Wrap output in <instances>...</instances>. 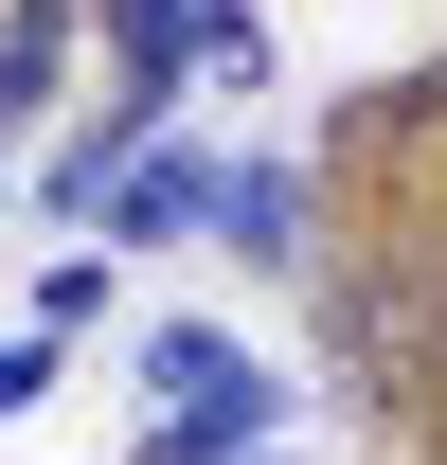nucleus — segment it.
<instances>
[{
  "instance_id": "nucleus-1",
  "label": "nucleus",
  "mask_w": 447,
  "mask_h": 465,
  "mask_svg": "<svg viewBox=\"0 0 447 465\" xmlns=\"http://www.w3.org/2000/svg\"><path fill=\"white\" fill-rule=\"evenodd\" d=\"M144 376H162V394L197 411V430H179L162 465H251V411H269V376H251V358H233L215 322H162V341H144Z\"/></svg>"
},
{
  "instance_id": "nucleus-2",
  "label": "nucleus",
  "mask_w": 447,
  "mask_h": 465,
  "mask_svg": "<svg viewBox=\"0 0 447 465\" xmlns=\"http://www.w3.org/2000/svg\"><path fill=\"white\" fill-rule=\"evenodd\" d=\"M55 54H72V0H0V125L55 108Z\"/></svg>"
},
{
  "instance_id": "nucleus-3",
  "label": "nucleus",
  "mask_w": 447,
  "mask_h": 465,
  "mask_svg": "<svg viewBox=\"0 0 447 465\" xmlns=\"http://www.w3.org/2000/svg\"><path fill=\"white\" fill-rule=\"evenodd\" d=\"M215 179H233V162H125L108 215H125V232H215Z\"/></svg>"
},
{
  "instance_id": "nucleus-4",
  "label": "nucleus",
  "mask_w": 447,
  "mask_h": 465,
  "mask_svg": "<svg viewBox=\"0 0 447 465\" xmlns=\"http://www.w3.org/2000/svg\"><path fill=\"white\" fill-rule=\"evenodd\" d=\"M286 232H304V179H286V162H233L215 179V251H286Z\"/></svg>"
},
{
  "instance_id": "nucleus-5",
  "label": "nucleus",
  "mask_w": 447,
  "mask_h": 465,
  "mask_svg": "<svg viewBox=\"0 0 447 465\" xmlns=\"http://www.w3.org/2000/svg\"><path fill=\"white\" fill-rule=\"evenodd\" d=\"M393 341H412V358H447V251L412 269V304H393Z\"/></svg>"
},
{
  "instance_id": "nucleus-6",
  "label": "nucleus",
  "mask_w": 447,
  "mask_h": 465,
  "mask_svg": "<svg viewBox=\"0 0 447 465\" xmlns=\"http://www.w3.org/2000/svg\"><path fill=\"white\" fill-rule=\"evenodd\" d=\"M36 394H55V341H0V430H18Z\"/></svg>"
}]
</instances>
